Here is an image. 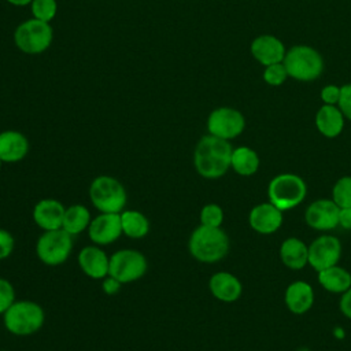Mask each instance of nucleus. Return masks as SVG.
I'll list each match as a JSON object with an SVG mask.
<instances>
[{
	"label": "nucleus",
	"mask_w": 351,
	"mask_h": 351,
	"mask_svg": "<svg viewBox=\"0 0 351 351\" xmlns=\"http://www.w3.org/2000/svg\"><path fill=\"white\" fill-rule=\"evenodd\" d=\"M232 152L233 148L229 140H223L213 134L203 136L196 144L193 152L195 169L204 178H219L230 169Z\"/></svg>",
	"instance_id": "1"
},
{
	"label": "nucleus",
	"mask_w": 351,
	"mask_h": 351,
	"mask_svg": "<svg viewBox=\"0 0 351 351\" xmlns=\"http://www.w3.org/2000/svg\"><path fill=\"white\" fill-rule=\"evenodd\" d=\"M229 237L222 228L199 225L189 236L188 250L191 255L203 263H215L229 252Z\"/></svg>",
	"instance_id": "2"
},
{
	"label": "nucleus",
	"mask_w": 351,
	"mask_h": 351,
	"mask_svg": "<svg viewBox=\"0 0 351 351\" xmlns=\"http://www.w3.org/2000/svg\"><path fill=\"white\" fill-rule=\"evenodd\" d=\"M43 307L32 300H15L3 314L5 329L15 336H30L44 325Z\"/></svg>",
	"instance_id": "3"
},
{
	"label": "nucleus",
	"mask_w": 351,
	"mask_h": 351,
	"mask_svg": "<svg viewBox=\"0 0 351 351\" xmlns=\"http://www.w3.org/2000/svg\"><path fill=\"white\" fill-rule=\"evenodd\" d=\"M307 195V185L300 176L282 173L273 177L267 185L269 202L282 213L299 206Z\"/></svg>",
	"instance_id": "4"
},
{
	"label": "nucleus",
	"mask_w": 351,
	"mask_h": 351,
	"mask_svg": "<svg viewBox=\"0 0 351 351\" xmlns=\"http://www.w3.org/2000/svg\"><path fill=\"white\" fill-rule=\"evenodd\" d=\"M89 199L100 213L121 214L128 195L123 185L111 176H99L89 185Z\"/></svg>",
	"instance_id": "5"
},
{
	"label": "nucleus",
	"mask_w": 351,
	"mask_h": 351,
	"mask_svg": "<svg viewBox=\"0 0 351 351\" xmlns=\"http://www.w3.org/2000/svg\"><path fill=\"white\" fill-rule=\"evenodd\" d=\"M288 75L299 81H313L321 75L324 62L318 51L307 45L292 47L284 56Z\"/></svg>",
	"instance_id": "6"
},
{
	"label": "nucleus",
	"mask_w": 351,
	"mask_h": 351,
	"mask_svg": "<svg viewBox=\"0 0 351 351\" xmlns=\"http://www.w3.org/2000/svg\"><path fill=\"white\" fill-rule=\"evenodd\" d=\"M52 38L53 30L49 22H44L37 18L22 22L14 33L15 45L29 55H38L48 49Z\"/></svg>",
	"instance_id": "7"
},
{
	"label": "nucleus",
	"mask_w": 351,
	"mask_h": 351,
	"mask_svg": "<svg viewBox=\"0 0 351 351\" xmlns=\"http://www.w3.org/2000/svg\"><path fill=\"white\" fill-rule=\"evenodd\" d=\"M73 251V236L64 229L44 230L36 244L38 259L48 266L64 263Z\"/></svg>",
	"instance_id": "8"
},
{
	"label": "nucleus",
	"mask_w": 351,
	"mask_h": 351,
	"mask_svg": "<svg viewBox=\"0 0 351 351\" xmlns=\"http://www.w3.org/2000/svg\"><path fill=\"white\" fill-rule=\"evenodd\" d=\"M147 258L137 250H119L110 256L108 276L122 284L140 280L147 271Z\"/></svg>",
	"instance_id": "9"
},
{
	"label": "nucleus",
	"mask_w": 351,
	"mask_h": 351,
	"mask_svg": "<svg viewBox=\"0 0 351 351\" xmlns=\"http://www.w3.org/2000/svg\"><path fill=\"white\" fill-rule=\"evenodd\" d=\"M245 126L244 117L240 111L230 107L215 108L207 119L208 134L223 140H232L243 133Z\"/></svg>",
	"instance_id": "10"
},
{
	"label": "nucleus",
	"mask_w": 351,
	"mask_h": 351,
	"mask_svg": "<svg viewBox=\"0 0 351 351\" xmlns=\"http://www.w3.org/2000/svg\"><path fill=\"white\" fill-rule=\"evenodd\" d=\"M341 256V243L336 236H318L308 245V265L318 273L337 265Z\"/></svg>",
	"instance_id": "11"
},
{
	"label": "nucleus",
	"mask_w": 351,
	"mask_h": 351,
	"mask_svg": "<svg viewBox=\"0 0 351 351\" xmlns=\"http://www.w3.org/2000/svg\"><path fill=\"white\" fill-rule=\"evenodd\" d=\"M339 213L340 207L332 199H318L308 204L304 219L310 228L326 232L339 226Z\"/></svg>",
	"instance_id": "12"
},
{
	"label": "nucleus",
	"mask_w": 351,
	"mask_h": 351,
	"mask_svg": "<svg viewBox=\"0 0 351 351\" xmlns=\"http://www.w3.org/2000/svg\"><path fill=\"white\" fill-rule=\"evenodd\" d=\"M121 214L100 213L88 226V236L96 245H108L122 234Z\"/></svg>",
	"instance_id": "13"
},
{
	"label": "nucleus",
	"mask_w": 351,
	"mask_h": 351,
	"mask_svg": "<svg viewBox=\"0 0 351 351\" xmlns=\"http://www.w3.org/2000/svg\"><path fill=\"white\" fill-rule=\"evenodd\" d=\"M284 221V214L273 203H259L254 206L248 214L250 226L261 234H271L277 232Z\"/></svg>",
	"instance_id": "14"
},
{
	"label": "nucleus",
	"mask_w": 351,
	"mask_h": 351,
	"mask_svg": "<svg viewBox=\"0 0 351 351\" xmlns=\"http://www.w3.org/2000/svg\"><path fill=\"white\" fill-rule=\"evenodd\" d=\"M66 207L56 199H43L33 208V221L43 230L62 229Z\"/></svg>",
	"instance_id": "15"
},
{
	"label": "nucleus",
	"mask_w": 351,
	"mask_h": 351,
	"mask_svg": "<svg viewBox=\"0 0 351 351\" xmlns=\"http://www.w3.org/2000/svg\"><path fill=\"white\" fill-rule=\"evenodd\" d=\"M80 269L90 278L103 280L108 276L110 258L107 254L96 245H86L78 254Z\"/></svg>",
	"instance_id": "16"
},
{
	"label": "nucleus",
	"mask_w": 351,
	"mask_h": 351,
	"mask_svg": "<svg viewBox=\"0 0 351 351\" xmlns=\"http://www.w3.org/2000/svg\"><path fill=\"white\" fill-rule=\"evenodd\" d=\"M208 288L211 295L225 303L236 302L243 292L241 281L232 273L218 271L210 277Z\"/></svg>",
	"instance_id": "17"
},
{
	"label": "nucleus",
	"mask_w": 351,
	"mask_h": 351,
	"mask_svg": "<svg viewBox=\"0 0 351 351\" xmlns=\"http://www.w3.org/2000/svg\"><path fill=\"white\" fill-rule=\"evenodd\" d=\"M252 56L262 64L270 66L281 63L285 56L284 44L274 36H259L251 44Z\"/></svg>",
	"instance_id": "18"
},
{
	"label": "nucleus",
	"mask_w": 351,
	"mask_h": 351,
	"mask_svg": "<svg viewBox=\"0 0 351 351\" xmlns=\"http://www.w3.org/2000/svg\"><path fill=\"white\" fill-rule=\"evenodd\" d=\"M27 152L29 141L23 133L16 130H4L0 133V159L3 162H21Z\"/></svg>",
	"instance_id": "19"
},
{
	"label": "nucleus",
	"mask_w": 351,
	"mask_h": 351,
	"mask_svg": "<svg viewBox=\"0 0 351 351\" xmlns=\"http://www.w3.org/2000/svg\"><path fill=\"white\" fill-rule=\"evenodd\" d=\"M284 300L291 313L302 315L307 313L314 303L313 287L306 281H293L287 287Z\"/></svg>",
	"instance_id": "20"
},
{
	"label": "nucleus",
	"mask_w": 351,
	"mask_h": 351,
	"mask_svg": "<svg viewBox=\"0 0 351 351\" xmlns=\"http://www.w3.org/2000/svg\"><path fill=\"white\" fill-rule=\"evenodd\" d=\"M280 259L291 270H300L308 263V245L298 237H288L280 245Z\"/></svg>",
	"instance_id": "21"
},
{
	"label": "nucleus",
	"mask_w": 351,
	"mask_h": 351,
	"mask_svg": "<svg viewBox=\"0 0 351 351\" xmlns=\"http://www.w3.org/2000/svg\"><path fill=\"white\" fill-rule=\"evenodd\" d=\"M315 125L321 134L333 138L339 136L344 126V115L333 104L322 106L315 115Z\"/></svg>",
	"instance_id": "22"
},
{
	"label": "nucleus",
	"mask_w": 351,
	"mask_h": 351,
	"mask_svg": "<svg viewBox=\"0 0 351 351\" xmlns=\"http://www.w3.org/2000/svg\"><path fill=\"white\" fill-rule=\"evenodd\" d=\"M318 282L330 293H344L351 288V273L341 266H330L318 271Z\"/></svg>",
	"instance_id": "23"
},
{
	"label": "nucleus",
	"mask_w": 351,
	"mask_h": 351,
	"mask_svg": "<svg viewBox=\"0 0 351 351\" xmlns=\"http://www.w3.org/2000/svg\"><path fill=\"white\" fill-rule=\"evenodd\" d=\"M230 167L239 176L248 177L258 171L259 169V156L258 154L250 147H239L234 148L232 152Z\"/></svg>",
	"instance_id": "24"
},
{
	"label": "nucleus",
	"mask_w": 351,
	"mask_h": 351,
	"mask_svg": "<svg viewBox=\"0 0 351 351\" xmlns=\"http://www.w3.org/2000/svg\"><path fill=\"white\" fill-rule=\"evenodd\" d=\"M90 221V213L85 206L73 204L67 207L64 211L62 229H64L71 236H77L82 233L85 229H88Z\"/></svg>",
	"instance_id": "25"
},
{
	"label": "nucleus",
	"mask_w": 351,
	"mask_h": 351,
	"mask_svg": "<svg viewBox=\"0 0 351 351\" xmlns=\"http://www.w3.org/2000/svg\"><path fill=\"white\" fill-rule=\"evenodd\" d=\"M122 232L130 239H143L149 232L148 218L137 210H123L121 213Z\"/></svg>",
	"instance_id": "26"
},
{
	"label": "nucleus",
	"mask_w": 351,
	"mask_h": 351,
	"mask_svg": "<svg viewBox=\"0 0 351 351\" xmlns=\"http://www.w3.org/2000/svg\"><path fill=\"white\" fill-rule=\"evenodd\" d=\"M332 200L340 207H351V176L340 177L332 188Z\"/></svg>",
	"instance_id": "27"
},
{
	"label": "nucleus",
	"mask_w": 351,
	"mask_h": 351,
	"mask_svg": "<svg viewBox=\"0 0 351 351\" xmlns=\"http://www.w3.org/2000/svg\"><path fill=\"white\" fill-rule=\"evenodd\" d=\"M223 222V210L215 203H208L200 210V225L221 228Z\"/></svg>",
	"instance_id": "28"
},
{
	"label": "nucleus",
	"mask_w": 351,
	"mask_h": 351,
	"mask_svg": "<svg viewBox=\"0 0 351 351\" xmlns=\"http://www.w3.org/2000/svg\"><path fill=\"white\" fill-rule=\"evenodd\" d=\"M30 4H32L33 16L40 21L49 22L56 15V10H58L56 0H33Z\"/></svg>",
	"instance_id": "29"
},
{
	"label": "nucleus",
	"mask_w": 351,
	"mask_h": 351,
	"mask_svg": "<svg viewBox=\"0 0 351 351\" xmlns=\"http://www.w3.org/2000/svg\"><path fill=\"white\" fill-rule=\"evenodd\" d=\"M287 77H288V73L284 63L270 64L266 67L263 73V80L269 85H281L287 80Z\"/></svg>",
	"instance_id": "30"
},
{
	"label": "nucleus",
	"mask_w": 351,
	"mask_h": 351,
	"mask_svg": "<svg viewBox=\"0 0 351 351\" xmlns=\"http://www.w3.org/2000/svg\"><path fill=\"white\" fill-rule=\"evenodd\" d=\"M15 302V289L12 284L0 277V314H4Z\"/></svg>",
	"instance_id": "31"
},
{
	"label": "nucleus",
	"mask_w": 351,
	"mask_h": 351,
	"mask_svg": "<svg viewBox=\"0 0 351 351\" xmlns=\"http://www.w3.org/2000/svg\"><path fill=\"white\" fill-rule=\"evenodd\" d=\"M15 247V240L14 236L5 230V229H0V261L7 259Z\"/></svg>",
	"instance_id": "32"
},
{
	"label": "nucleus",
	"mask_w": 351,
	"mask_h": 351,
	"mask_svg": "<svg viewBox=\"0 0 351 351\" xmlns=\"http://www.w3.org/2000/svg\"><path fill=\"white\" fill-rule=\"evenodd\" d=\"M337 103L343 115L351 121V84L340 88V97Z\"/></svg>",
	"instance_id": "33"
},
{
	"label": "nucleus",
	"mask_w": 351,
	"mask_h": 351,
	"mask_svg": "<svg viewBox=\"0 0 351 351\" xmlns=\"http://www.w3.org/2000/svg\"><path fill=\"white\" fill-rule=\"evenodd\" d=\"M321 97L325 104H335L339 101L340 88H337L336 85H326L321 92Z\"/></svg>",
	"instance_id": "34"
},
{
	"label": "nucleus",
	"mask_w": 351,
	"mask_h": 351,
	"mask_svg": "<svg viewBox=\"0 0 351 351\" xmlns=\"http://www.w3.org/2000/svg\"><path fill=\"white\" fill-rule=\"evenodd\" d=\"M122 287V282H119L118 280H115L114 277L111 276H107L103 278V282H101V288L104 291V293L107 295H115L119 292Z\"/></svg>",
	"instance_id": "35"
},
{
	"label": "nucleus",
	"mask_w": 351,
	"mask_h": 351,
	"mask_svg": "<svg viewBox=\"0 0 351 351\" xmlns=\"http://www.w3.org/2000/svg\"><path fill=\"white\" fill-rule=\"evenodd\" d=\"M340 311L344 317L351 319V288H348L340 298Z\"/></svg>",
	"instance_id": "36"
},
{
	"label": "nucleus",
	"mask_w": 351,
	"mask_h": 351,
	"mask_svg": "<svg viewBox=\"0 0 351 351\" xmlns=\"http://www.w3.org/2000/svg\"><path fill=\"white\" fill-rule=\"evenodd\" d=\"M339 225H340L343 229L351 230V207L340 208V213H339Z\"/></svg>",
	"instance_id": "37"
},
{
	"label": "nucleus",
	"mask_w": 351,
	"mask_h": 351,
	"mask_svg": "<svg viewBox=\"0 0 351 351\" xmlns=\"http://www.w3.org/2000/svg\"><path fill=\"white\" fill-rule=\"evenodd\" d=\"M10 4H14V5H18V7H23V5H27L30 4L33 0H7Z\"/></svg>",
	"instance_id": "38"
},
{
	"label": "nucleus",
	"mask_w": 351,
	"mask_h": 351,
	"mask_svg": "<svg viewBox=\"0 0 351 351\" xmlns=\"http://www.w3.org/2000/svg\"><path fill=\"white\" fill-rule=\"evenodd\" d=\"M1 163H3V160H1V159H0V167H1Z\"/></svg>",
	"instance_id": "39"
}]
</instances>
